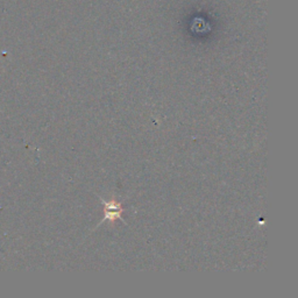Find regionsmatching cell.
<instances>
[{"label": "cell", "mask_w": 298, "mask_h": 298, "mask_svg": "<svg viewBox=\"0 0 298 298\" xmlns=\"http://www.w3.org/2000/svg\"><path fill=\"white\" fill-rule=\"evenodd\" d=\"M104 208H105V217H104V221L110 219V220H115V219H122L121 218V212L122 208L120 207V205L115 202H110L106 203L105 201H103Z\"/></svg>", "instance_id": "obj_1"}]
</instances>
